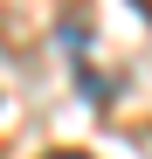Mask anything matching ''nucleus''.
Segmentation results:
<instances>
[{
    "instance_id": "obj_1",
    "label": "nucleus",
    "mask_w": 152,
    "mask_h": 159,
    "mask_svg": "<svg viewBox=\"0 0 152 159\" xmlns=\"http://www.w3.org/2000/svg\"><path fill=\"white\" fill-rule=\"evenodd\" d=\"M132 7H138V14H145V21H152V0H132Z\"/></svg>"
},
{
    "instance_id": "obj_2",
    "label": "nucleus",
    "mask_w": 152,
    "mask_h": 159,
    "mask_svg": "<svg viewBox=\"0 0 152 159\" xmlns=\"http://www.w3.org/2000/svg\"><path fill=\"white\" fill-rule=\"evenodd\" d=\"M42 159H83V152H42Z\"/></svg>"
}]
</instances>
